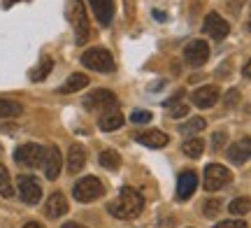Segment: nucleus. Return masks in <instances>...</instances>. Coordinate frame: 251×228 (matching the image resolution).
<instances>
[{
	"label": "nucleus",
	"instance_id": "16",
	"mask_svg": "<svg viewBox=\"0 0 251 228\" xmlns=\"http://www.w3.org/2000/svg\"><path fill=\"white\" fill-rule=\"evenodd\" d=\"M89 5L102 26L112 24V19H114V0H89Z\"/></svg>",
	"mask_w": 251,
	"mask_h": 228
},
{
	"label": "nucleus",
	"instance_id": "2",
	"mask_svg": "<svg viewBox=\"0 0 251 228\" xmlns=\"http://www.w3.org/2000/svg\"><path fill=\"white\" fill-rule=\"evenodd\" d=\"M68 21L72 24L75 30V40L77 45H86L89 40V17H86V7L81 0H68Z\"/></svg>",
	"mask_w": 251,
	"mask_h": 228
},
{
	"label": "nucleus",
	"instance_id": "18",
	"mask_svg": "<svg viewBox=\"0 0 251 228\" xmlns=\"http://www.w3.org/2000/svg\"><path fill=\"white\" fill-rule=\"evenodd\" d=\"M84 165H86V149L81 145H72L68 149V173L77 175Z\"/></svg>",
	"mask_w": 251,
	"mask_h": 228
},
{
	"label": "nucleus",
	"instance_id": "38",
	"mask_svg": "<svg viewBox=\"0 0 251 228\" xmlns=\"http://www.w3.org/2000/svg\"><path fill=\"white\" fill-rule=\"evenodd\" d=\"M24 228H42V226H40L37 221H30V224H26V226H24Z\"/></svg>",
	"mask_w": 251,
	"mask_h": 228
},
{
	"label": "nucleus",
	"instance_id": "3",
	"mask_svg": "<svg viewBox=\"0 0 251 228\" xmlns=\"http://www.w3.org/2000/svg\"><path fill=\"white\" fill-rule=\"evenodd\" d=\"M81 63L86 65L89 70H96V73H114V68H117L114 56L109 54L107 49H100V47L86 49L84 56H81Z\"/></svg>",
	"mask_w": 251,
	"mask_h": 228
},
{
	"label": "nucleus",
	"instance_id": "15",
	"mask_svg": "<svg viewBox=\"0 0 251 228\" xmlns=\"http://www.w3.org/2000/svg\"><path fill=\"white\" fill-rule=\"evenodd\" d=\"M228 158H230V163H235V165L247 163L251 158V137H242V140H237L235 145L228 147Z\"/></svg>",
	"mask_w": 251,
	"mask_h": 228
},
{
	"label": "nucleus",
	"instance_id": "36",
	"mask_svg": "<svg viewBox=\"0 0 251 228\" xmlns=\"http://www.w3.org/2000/svg\"><path fill=\"white\" fill-rule=\"evenodd\" d=\"M242 73H244V77H249V79H251V61H249L247 65H244V70H242Z\"/></svg>",
	"mask_w": 251,
	"mask_h": 228
},
{
	"label": "nucleus",
	"instance_id": "37",
	"mask_svg": "<svg viewBox=\"0 0 251 228\" xmlns=\"http://www.w3.org/2000/svg\"><path fill=\"white\" fill-rule=\"evenodd\" d=\"M14 2H19V0H5V2H2V7H5V9H9V7H12V5H14Z\"/></svg>",
	"mask_w": 251,
	"mask_h": 228
},
{
	"label": "nucleus",
	"instance_id": "6",
	"mask_svg": "<svg viewBox=\"0 0 251 228\" xmlns=\"http://www.w3.org/2000/svg\"><path fill=\"white\" fill-rule=\"evenodd\" d=\"M45 154L47 149L45 147L35 145V142H28V145H21L14 152V161L24 168H37V165L45 163Z\"/></svg>",
	"mask_w": 251,
	"mask_h": 228
},
{
	"label": "nucleus",
	"instance_id": "10",
	"mask_svg": "<svg viewBox=\"0 0 251 228\" xmlns=\"http://www.w3.org/2000/svg\"><path fill=\"white\" fill-rule=\"evenodd\" d=\"M191 98H193V105H196V107H200V110H209V107H214L216 101L221 98V91H219V86H214V84H207V86L196 89Z\"/></svg>",
	"mask_w": 251,
	"mask_h": 228
},
{
	"label": "nucleus",
	"instance_id": "8",
	"mask_svg": "<svg viewBox=\"0 0 251 228\" xmlns=\"http://www.w3.org/2000/svg\"><path fill=\"white\" fill-rule=\"evenodd\" d=\"M233 179V175L230 170L221 163H209L205 168V189L207 191H219V189H224L228 186Z\"/></svg>",
	"mask_w": 251,
	"mask_h": 228
},
{
	"label": "nucleus",
	"instance_id": "32",
	"mask_svg": "<svg viewBox=\"0 0 251 228\" xmlns=\"http://www.w3.org/2000/svg\"><path fill=\"white\" fill-rule=\"evenodd\" d=\"M181 98H184V91L179 89L177 93H172V98H168L163 105H165V107H175V105H179V102H181Z\"/></svg>",
	"mask_w": 251,
	"mask_h": 228
},
{
	"label": "nucleus",
	"instance_id": "1",
	"mask_svg": "<svg viewBox=\"0 0 251 228\" xmlns=\"http://www.w3.org/2000/svg\"><path fill=\"white\" fill-rule=\"evenodd\" d=\"M142 207H144L142 193L133 189V186H124L117 201H112L107 205V212L112 217H117V219H135V217H140Z\"/></svg>",
	"mask_w": 251,
	"mask_h": 228
},
{
	"label": "nucleus",
	"instance_id": "30",
	"mask_svg": "<svg viewBox=\"0 0 251 228\" xmlns=\"http://www.w3.org/2000/svg\"><path fill=\"white\" fill-rule=\"evenodd\" d=\"M186 114H188V105H184V102H179V105H175V107H170V117H172V119L186 117Z\"/></svg>",
	"mask_w": 251,
	"mask_h": 228
},
{
	"label": "nucleus",
	"instance_id": "12",
	"mask_svg": "<svg viewBox=\"0 0 251 228\" xmlns=\"http://www.w3.org/2000/svg\"><path fill=\"white\" fill-rule=\"evenodd\" d=\"M133 137L140 145L149 147V149H161V147H165L170 142V137L165 135L163 130H158V128H149V130H142V133H135Z\"/></svg>",
	"mask_w": 251,
	"mask_h": 228
},
{
	"label": "nucleus",
	"instance_id": "39",
	"mask_svg": "<svg viewBox=\"0 0 251 228\" xmlns=\"http://www.w3.org/2000/svg\"><path fill=\"white\" fill-rule=\"evenodd\" d=\"M249 30H251V14H249Z\"/></svg>",
	"mask_w": 251,
	"mask_h": 228
},
{
	"label": "nucleus",
	"instance_id": "4",
	"mask_svg": "<svg viewBox=\"0 0 251 228\" xmlns=\"http://www.w3.org/2000/svg\"><path fill=\"white\" fill-rule=\"evenodd\" d=\"M117 96L112 91H105V89H98V91H91L86 98H84V107L91 112H100L107 114V112H117Z\"/></svg>",
	"mask_w": 251,
	"mask_h": 228
},
{
	"label": "nucleus",
	"instance_id": "11",
	"mask_svg": "<svg viewBox=\"0 0 251 228\" xmlns=\"http://www.w3.org/2000/svg\"><path fill=\"white\" fill-rule=\"evenodd\" d=\"M202 30H205L212 40H224V37H228V33H230V26H228V21L221 19L216 12H209V14L205 17V26H202Z\"/></svg>",
	"mask_w": 251,
	"mask_h": 228
},
{
	"label": "nucleus",
	"instance_id": "13",
	"mask_svg": "<svg viewBox=\"0 0 251 228\" xmlns=\"http://www.w3.org/2000/svg\"><path fill=\"white\" fill-rule=\"evenodd\" d=\"M196 186H198V175L193 173V170H184V173L179 175V179H177V201L186 203L188 198L193 196Z\"/></svg>",
	"mask_w": 251,
	"mask_h": 228
},
{
	"label": "nucleus",
	"instance_id": "27",
	"mask_svg": "<svg viewBox=\"0 0 251 228\" xmlns=\"http://www.w3.org/2000/svg\"><path fill=\"white\" fill-rule=\"evenodd\" d=\"M228 210L233 212L235 217H242V214H247V212L251 210V201L249 198H235L233 203H230V207Z\"/></svg>",
	"mask_w": 251,
	"mask_h": 228
},
{
	"label": "nucleus",
	"instance_id": "17",
	"mask_svg": "<svg viewBox=\"0 0 251 228\" xmlns=\"http://www.w3.org/2000/svg\"><path fill=\"white\" fill-rule=\"evenodd\" d=\"M68 212V201H65V196L61 191H56L49 196V201L45 203V214L49 219H58Z\"/></svg>",
	"mask_w": 251,
	"mask_h": 228
},
{
	"label": "nucleus",
	"instance_id": "31",
	"mask_svg": "<svg viewBox=\"0 0 251 228\" xmlns=\"http://www.w3.org/2000/svg\"><path fill=\"white\" fill-rule=\"evenodd\" d=\"M214 228H249L244 221L240 219H228V221H221V224H216Z\"/></svg>",
	"mask_w": 251,
	"mask_h": 228
},
{
	"label": "nucleus",
	"instance_id": "22",
	"mask_svg": "<svg viewBox=\"0 0 251 228\" xmlns=\"http://www.w3.org/2000/svg\"><path fill=\"white\" fill-rule=\"evenodd\" d=\"M181 152L186 156H191V158H198V156L205 152V142H202V137H188L186 142L181 145Z\"/></svg>",
	"mask_w": 251,
	"mask_h": 228
},
{
	"label": "nucleus",
	"instance_id": "24",
	"mask_svg": "<svg viewBox=\"0 0 251 228\" xmlns=\"http://www.w3.org/2000/svg\"><path fill=\"white\" fill-rule=\"evenodd\" d=\"M100 165L102 168H107V170H117L119 165H121V156L114 152V149H105V152H100Z\"/></svg>",
	"mask_w": 251,
	"mask_h": 228
},
{
	"label": "nucleus",
	"instance_id": "33",
	"mask_svg": "<svg viewBox=\"0 0 251 228\" xmlns=\"http://www.w3.org/2000/svg\"><path fill=\"white\" fill-rule=\"evenodd\" d=\"M224 145H226V133L219 130V133H214V137H212V147H214V149H221Z\"/></svg>",
	"mask_w": 251,
	"mask_h": 228
},
{
	"label": "nucleus",
	"instance_id": "7",
	"mask_svg": "<svg viewBox=\"0 0 251 228\" xmlns=\"http://www.w3.org/2000/svg\"><path fill=\"white\" fill-rule=\"evenodd\" d=\"M17 189H19V198L26 203V205H37L42 201V186L33 175H19L17 177Z\"/></svg>",
	"mask_w": 251,
	"mask_h": 228
},
{
	"label": "nucleus",
	"instance_id": "19",
	"mask_svg": "<svg viewBox=\"0 0 251 228\" xmlns=\"http://www.w3.org/2000/svg\"><path fill=\"white\" fill-rule=\"evenodd\" d=\"M89 86V77L81 73H75L68 77V82L63 84L61 89H58V93H75V91H81V89H86Z\"/></svg>",
	"mask_w": 251,
	"mask_h": 228
},
{
	"label": "nucleus",
	"instance_id": "34",
	"mask_svg": "<svg viewBox=\"0 0 251 228\" xmlns=\"http://www.w3.org/2000/svg\"><path fill=\"white\" fill-rule=\"evenodd\" d=\"M237 98H240V93H237V91H230L228 96H226V105H228V107H233L235 102H237Z\"/></svg>",
	"mask_w": 251,
	"mask_h": 228
},
{
	"label": "nucleus",
	"instance_id": "29",
	"mask_svg": "<svg viewBox=\"0 0 251 228\" xmlns=\"http://www.w3.org/2000/svg\"><path fill=\"white\" fill-rule=\"evenodd\" d=\"M219 210H221V201H207L205 207H202V212H205V217H216L219 214Z\"/></svg>",
	"mask_w": 251,
	"mask_h": 228
},
{
	"label": "nucleus",
	"instance_id": "20",
	"mask_svg": "<svg viewBox=\"0 0 251 228\" xmlns=\"http://www.w3.org/2000/svg\"><path fill=\"white\" fill-rule=\"evenodd\" d=\"M100 130H117V128L124 126V114H119V112H107V114H102L98 121Z\"/></svg>",
	"mask_w": 251,
	"mask_h": 228
},
{
	"label": "nucleus",
	"instance_id": "26",
	"mask_svg": "<svg viewBox=\"0 0 251 228\" xmlns=\"http://www.w3.org/2000/svg\"><path fill=\"white\" fill-rule=\"evenodd\" d=\"M0 193L5 196V198H9V196H14V189H12V179H9V173L7 168L0 163Z\"/></svg>",
	"mask_w": 251,
	"mask_h": 228
},
{
	"label": "nucleus",
	"instance_id": "5",
	"mask_svg": "<svg viewBox=\"0 0 251 228\" xmlns=\"http://www.w3.org/2000/svg\"><path fill=\"white\" fill-rule=\"evenodd\" d=\"M72 193H75V198L79 203H93L105 193V186H102V182H100L98 177H91L89 175V177H84V179H79V182L75 184Z\"/></svg>",
	"mask_w": 251,
	"mask_h": 228
},
{
	"label": "nucleus",
	"instance_id": "21",
	"mask_svg": "<svg viewBox=\"0 0 251 228\" xmlns=\"http://www.w3.org/2000/svg\"><path fill=\"white\" fill-rule=\"evenodd\" d=\"M24 112L21 102L17 101H9V98H0V119H12V117H19Z\"/></svg>",
	"mask_w": 251,
	"mask_h": 228
},
{
	"label": "nucleus",
	"instance_id": "28",
	"mask_svg": "<svg viewBox=\"0 0 251 228\" xmlns=\"http://www.w3.org/2000/svg\"><path fill=\"white\" fill-rule=\"evenodd\" d=\"M130 121H133V124H149V121H151V112L149 110H135L133 114H130Z\"/></svg>",
	"mask_w": 251,
	"mask_h": 228
},
{
	"label": "nucleus",
	"instance_id": "35",
	"mask_svg": "<svg viewBox=\"0 0 251 228\" xmlns=\"http://www.w3.org/2000/svg\"><path fill=\"white\" fill-rule=\"evenodd\" d=\"M61 228H86V226H81V224H77V221H68V224L61 226Z\"/></svg>",
	"mask_w": 251,
	"mask_h": 228
},
{
	"label": "nucleus",
	"instance_id": "25",
	"mask_svg": "<svg viewBox=\"0 0 251 228\" xmlns=\"http://www.w3.org/2000/svg\"><path fill=\"white\" fill-rule=\"evenodd\" d=\"M205 126H207L205 119L196 117V119H191V121H186V124H181L179 133H181V135H198L200 130H205Z\"/></svg>",
	"mask_w": 251,
	"mask_h": 228
},
{
	"label": "nucleus",
	"instance_id": "14",
	"mask_svg": "<svg viewBox=\"0 0 251 228\" xmlns=\"http://www.w3.org/2000/svg\"><path fill=\"white\" fill-rule=\"evenodd\" d=\"M61 163H63V158H61V149L56 145H51L49 149H47V154H45V175H47V179H51L54 182L56 177L61 175Z\"/></svg>",
	"mask_w": 251,
	"mask_h": 228
},
{
	"label": "nucleus",
	"instance_id": "9",
	"mask_svg": "<svg viewBox=\"0 0 251 228\" xmlns=\"http://www.w3.org/2000/svg\"><path fill=\"white\" fill-rule=\"evenodd\" d=\"M209 58V47H207L205 40H191L186 47H184V61L193 68H200V65L207 63Z\"/></svg>",
	"mask_w": 251,
	"mask_h": 228
},
{
	"label": "nucleus",
	"instance_id": "23",
	"mask_svg": "<svg viewBox=\"0 0 251 228\" xmlns=\"http://www.w3.org/2000/svg\"><path fill=\"white\" fill-rule=\"evenodd\" d=\"M51 68H54V61H51V58H42V61L37 63V68L30 70V82H42V79H47V75L51 73Z\"/></svg>",
	"mask_w": 251,
	"mask_h": 228
}]
</instances>
